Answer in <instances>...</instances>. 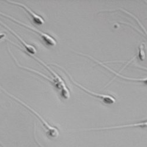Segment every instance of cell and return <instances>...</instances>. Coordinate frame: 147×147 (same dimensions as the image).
I'll return each instance as SVG.
<instances>
[{"label":"cell","instance_id":"3","mask_svg":"<svg viewBox=\"0 0 147 147\" xmlns=\"http://www.w3.org/2000/svg\"><path fill=\"white\" fill-rule=\"evenodd\" d=\"M62 68L64 71L65 69H64L63 67ZM66 73L68 75V76L69 77L71 81L77 87H79L80 88H81V90H84L85 92H86L87 93H88V94H90V95H92V96H95L97 98L100 99V100H101L103 102H104L105 104H108V105H111V104H114L116 102V100L111 95H105V94H98V93H96V92H93L91 90H89L88 89L85 88L84 86H82V85H81V84H78V82H76L74 80V79L72 78V77L69 75V74L67 72V71H66Z\"/></svg>","mask_w":147,"mask_h":147},{"label":"cell","instance_id":"6","mask_svg":"<svg viewBox=\"0 0 147 147\" xmlns=\"http://www.w3.org/2000/svg\"><path fill=\"white\" fill-rule=\"evenodd\" d=\"M0 24H1V25H2L3 26H4V27H5L7 29H8L11 33H13V34L16 36V37L20 41V42H21V44L24 45V48H26V50L29 53V54H30V55H33L34 54H36V48H35V47H34L33 45H30V44H28V43H27L22 38H21L20 36L16 32H14L13 30H12L9 27H8L6 25V24H5L4 23H3V22L2 21H0Z\"/></svg>","mask_w":147,"mask_h":147},{"label":"cell","instance_id":"5","mask_svg":"<svg viewBox=\"0 0 147 147\" xmlns=\"http://www.w3.org/2000/svg\"><path fill=\"white\" fill-rule=\"evenodd\" d=\"M8 1V3H9L11 4H15V5H17L19 7L23 8L29 14V15L32 18L33 21L36 24H37V25H39V26L43 25V24H44V23H45L44 20L41 16H38V14H36V13H35L34 12H33V11H32L30 8L27 7L26 5H24V4H23L22 3H20L13 2V1Z\"/></svg>","mask_w":147,"mask_h":147},{"label":"cell","instance_id":"12","mask_svg":"<svg viewBox=\"0 0 147 147\" xmlns=\"http://www.w3.org/2000/svg\"><path fill=\"white\" fill-rule=\"evenodd\" d=\"M0 145H1L3 146V147H5V146H4V145H3L1 143H0Z\"/></svg>","mask_w":147,"mask_h":147},{"label":"cell","instance_id":"11","mask_svg":"<svg viewBox=\"0 0 147 147\" xmlns=\"http://www.w3.org/2000/svg\"><path fill=\"white\" fill-rule=\"evenodd\" d=\"M5 34H4V33H1L0 34V40L3 39L4 37H5Z\"/></svg>","mask_w":147,"mask_h":147},{"label":"cell","instance_id":"9","mask_svg":"<svg viewBox=\"0 0 147 147\" xmlns=\"http://www.w3.org/2000/svg\"><path fill=\"white\" fill-rule=\"evenodd\" d=\"M145 44L144 42L142 43L139 48H138V57L140 60L144 61L145 58Z\"/></svg>","mask_w":147,"mask_h":147},{"label":"cell","instance_id":"1","mask_svg":"<svg viewBox=\"0 0 147 147\" xmlns=\"http://www.w3.org/2000/svg\"><path fill=\"white\" fill-rule=\"evenodd\" d=\"M0 88H1L3 91H4V92H5L7 94H8L9 96H11V98H14L15 100H16L17 101H18V102H20L21 104H22L23 106L25 107L26 108H27L28 110H30V111L34 114L35 115L36 117L38 118V119H39V120L41 122V123L43 124L44 128H45L46 131H47V134H48V136L52 137V138H57L59 136V130L57 129V128L55 127H53L52 125H51L50 124H48V122L37 113L36 112L35 110L34 109H32L31 107H30L28 105H27V104H26L25 102H24L23 101H22L21 100H20L19 98H18L14 96V95H11V94H9V92H8L7 91H5L4 89H3L2 87H0Z\"/></svg>","mask_w":147,"mask_h":147},{"label":"cell","instance_id":"10","mask_svg":"<svg viewBox=\"0 0 147 147\" xmlns=\"http://www.w3.org/2000/svg\"><path fill=\"white\" fill-rule=\"evenodd\" d=\"M35 131H36V129H35H35H34V137H35V141H36V144H37V145H39V146H40V147H44L42 145H41V144L39 143V142L38 141L37 139H36Z\"/></svg>","mask_w":147,"mask_h":147},{"label":"cell","instance_id":"2","mask_svg":"<svg viewBox=\"0 0 147 147\" xmlns=\"http://www.w3.org/2000/svg\"><path fill=\"white\" fill-rule=\"evenodd\" d=\"M31 55L35 59L38 61L40 63H41L42 65H43L47 69H48V70L49 71L51 72V74H52L53 76V84L55 85V87L58 90H59L60 91L61 95L62 96L64 99H65V100L69 99L70 96H71V93H70L69 89L67 87V85H66L65 82L64 81V80L61 78V77H60V76H58L55 72H54L50 67H49L47 64H45L43 62V61H42L40 59L38 58L37 57H36L34 55Z\"/></svg>","mask_w":147,"mask_h":147},{"label":"cell","instance_id":"4","mask_svg":"<svg viewBox=\"0 0 147 147\" xmlns=\"http://www.w3.org/2000/svg\"><path fill=\"white\" fill-rule=\"evenodd\" d=\"M0 14L3 16H4V17H7V18H9V19L11 20L14 21V22H16L19 24L20 25H21V26H22L26 27L29 28L30 30H31L34 31L35 32L37 33L38 35H40L41 36V37L42 38V40L44 41V42L46 43L47 45H50V46H55V45H57V42L56 40H55L53 37H52V36H51V35H48V34H46V33H45V32H42V31H40L38 30L36 28H34V27H31V26L27 25V24H25V23H23V22H21V21H19L18 20H17L14 18L13 17H11V16H8V15H6V14H5L1 13V12H0Z\"/></svg>","mask_w":147,"mask_h":147},{"label":"cell","instance_id":"7","mask_svg":"<svg viewBox=\"0 0 147 147\" xmlns=\"http://www.w3.org/2000/svg\"><path fill=\"white\" fill-rule=\"evenodd\" d=\"M146 127V121H144L143 122H140L138 123H134V124H129L126 125H120L118 126H113V127H104V128H91L88 130H94V131H101V130H108V129H118V128H131V127Z\"/></svg>","mask_w":147,"mask_h":147},{"label":"cell","instance_id":"8","mask_svg":"<svg viewBox=\"0 0 147 147\" xmlns=\"http://www.w3.org/2000/svg\"><path fill=\"white\" fill-rule=\"evenodd\" d=\"M78 54H81V55H84V56H85V57H88V58H91V59H92L93 61H94L95 62L97 63L98 64H99L100 65H101L102 66H103V67H105V68H107V69H109V71H111L113 73H114L116 75V76H117V77H121V78H124V79H125V80H127L134 81H139V82H146V78H127V77H125L122 76H121L120 74H118V73H117L116 72H115V71H113L111 69L109 68L108 67H107V66H105V65H104L102 63L100 62V61H98V60H96V59H94L92 57H91V56H90V55H88L84 54H82V53H78Z\"/></svg>","mask_w":147,"mask_h":147}]
</instances>
